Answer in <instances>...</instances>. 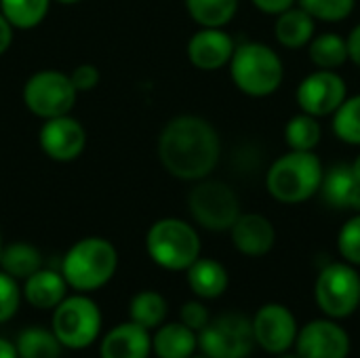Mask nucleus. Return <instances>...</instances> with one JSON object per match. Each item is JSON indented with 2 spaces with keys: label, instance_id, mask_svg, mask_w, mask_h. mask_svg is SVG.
Returning a JSON list of instances; mask_svg holds the SVG:
<instances>
[{
  "label": "nucleus",
  "instance_id": "f257e3e1",
  "mask_svg": "<svg viewBox=\"0 0 360 358\" xmlns=\"http://www.w3.org/2000/svg\"><path fill=\"white\" fill-rule=\"evenodd\" d=\"M221 156L215 127L196 114L171 118L158 137V158L165 171L181 181H198L211 175Z\"/></svg>",
  "mask_w": 360,
  "mask_h": 358
},
{
  "label": "nucleus",
  "instance_id": "f03ea898",
  "mask_svg": "<svg viewBox=\"0 0 360 358\" xmlns=\"http://www.w3.org/2000/svg\"><path fill=\"white\" fill-rule=\"evenodd\" d=\"M323 177L325 167L314 150H289L270 165L266 173V188L270 196L283 205H302L319 194Z\"/></svg>",
  "mask_w": 360,
  "mask_h": 358
},
{
  "label": "nucleus",
  "instance_id": "7ed1b4c3",
  "mask_svg": "<svg viewBox=\"0 0 360 358\" xmlns=\"http://www.w3.org/2000/svg\"><path fill=\"white\" fill-rule=\"evenodd\" d=\"M228 68L234 87L255 99L274 95L285 78L281 55L264 42L236 44Z\"/></svg>",
  "mask_w": 360,
  "mask_h": 358
},
{
  "label": "nucleus",
  "instance_id": "20e7f679",
  "mask_svg": "<svg viewBox=\"0 0 360 358\" xmlns=\"http://www.w3.org/2000/svg\"><path fill=\"white\" fill-rule=\"evenodd\" d=\"M118 270L116 247L101 236L80 238L70 247L61 262V274L68 287L89 293L105 287Z\"/></svg>",
  "mask_w": 360,
  "mask_h": 358
},
{
  "label": "nucleus",
  "instance_id": "39448f33",
  "mask_svg": "<svg viewBox=\"0 0 360 358\" xmlns=\"http://www.w3.org/2000/svg\"><path fill=\"white\" fill-rule=\"evenodd\" d=\"M150 260L171 272H186L200 257V236L192 224L179 217L154 222L146 234Z\"/></svg>",
  "mask_w": 360,
  "mask_h": 358
},
{
  "label": "nucleus",
  "instance_id": "423d86ee",
  "mask_svg": "<svg viewBox=\"0 0 360 358\" xmlns=\"http://www.w3.org/2000/svg\"><path fill=\"white\" fill-rule=\"evenodd\" d=\"M188 209L194 222L211 232H226L238 219L240 200L236 192L219 179H198L188 194Z\"/></svg>",
  "mask_w": 360,
  "mask_h": 358
},
{
  "label": "nucleus",
  "instance_id": "0eeeda50",
  "mask_svg": "<svg viewBox=\"0 0 360 358\" xmlns=\"http://www.w3.org/2000/svg\"><path fill=\"white\" fill-rule=\"evenodd\" d=\"M314 295L327 319H348L360 306V274L348 262H333L321 270Z\"/></svg>",
  "mask_w": 360,
  "mask_h": 358
},
{
  "label": "nucleus",
  "instance_id": "6e6552de",
  "mask_svg": "<svg viewBox=\"0 0 360 358\" xmlns=\"http://www.w3.org/2000/svg\"><path fill=\"white\" fill-rule=\"evenodd\" d=\"M76 97L78 91L74 89L70 74L61 70L34 72L23 84L25 108L42 120L70 114L76 106Z\"/></svg>",
  "mask_w": 360,
  "mask_h": 358
},
{
  "label": "nucleus",
  "instance_id": "1a4fd4ad",
  "mask_svg": "<svg viewBox=\"0 0 360 358\" xmlns=\"http://www.w3.org/2000/svg\"><path fill=\"white\" fill-rule=\"evenodd\" d=\"M101 331V312L99 306L84 295H72L55 308L53 314V333L63 348L82 350L91 346Z\"/></svg>",
  "mask_w": 360,
  "mask_h": 358
},
{
  "label": "nucleus",
  "instance_id": "9d476101",
  "mask_svg": "<svg viewBox=\"0 0 360 358\" xmlns=\"http://www.w3.org/2000/svg\"><path fill=\"white\" fill-rule=\"evenodd\" d=\"M253 346L251 321L238 312H226L198 331V348L207 358H247Z\"/></svg>",
  "mask_w": 360,
  "mask_h": 358
},
{
  "label": "nucleus",
  "instance_id": "9b49d317",
  "mask_svg": "<svg viewBox=\"0 0 360 358\" xmlns=\"http://www.w3.org/2000/svg\"><path fill=\"white\" fill-rule=\"evenodd\" d=\"M348 97V82L335 70H316L308 74L295 91V101L302 112L325 118L333 116V112Z\"/></svg>",
  "mask_w": 360,
  "mask_h": 358
},
{
  "label": "nucleus",
  "instance_id": "f8f14e48",
  "mask_svg": "<svg viewBox=\"0 0 360 358\" xmlns=\"http://www.w3.org/2000/svg\"><path fill=\"white\" fill-rule=\"evenodd\" d=\"M255 344L262 346L270 354L289 352L295 346L297 338V321L293 312L283 304H266L251 319Z\"/></svg>",
  "mask_w": 360,
  "mask_h": 358
},
{
  "label": "nucleus",
  "instance_id": "ddd939ff",
  "mask_svg": "<svg viewBox=\"0 0 360 358\" xmlns=\"http://www.w3.org/2000/svg\"><path fill=\"white\" fill-rule=\"evenodd\" d=\"M38 146L51 160L72 162L86 148V129L70 114L49 118L38 131Z\"/></svg>",
  "mask_w": 360,
  "mask_h": 358
},
{
  "label": "nucleus",
  "instance_id": "4468645a",
  "mask_svg": "<svg viewBox=\"0 0 360 358\" xmlns=\"http://www.w3.org/2000/svg\"><path fill=\"white\" fill-rule=\"evenodd\" d=\"M295 352L300 358H348L350 335L333 319H316L297 331Z\"/></svg>",
  "mask_w": 360,
  "mask_h": 358
},
{
  "label": "nucleus",
  "instance_id": "2eb2a0df",
  "mask_svg": "<svg viewBox=\"0 0 360 358\" xmlns=\"http://www.w3.org/2000/svg\"><path fill=\"white\" fill-rule=\"evenodd\" d=\"M236 44L224 27H200L188 40L186 53L194 68L213 72L230 63Z\"/></svg>",
  "mask_w": 360,
  "mask_h": 358
},
{
  "label": "nucleus",
  "instance_id": "dca6fc26",
  "mask_svg": "<svg viewBox=\"0 0 360 358\" xmlns=\"http://www.w3.org/2000/svg\"><path fill=\"white\" fill-rule=\"evenodd\" d=\"M232 245L247 257H264L276 243L274 224L262 213H240L230 228Z\"/></svg>",
  "mask_w": 360,
  "mask_h": 358
},
{
  "label": "nucleus",
  "instance_id": "f3484780",
  "mask_svg": "<svg viewBox=\"0 0 360 358\" xmlns=\"http://www.w3.org/2000/svg\"><path fill=\"white\" fill-rule=\"evenodd\" d=\"M152 352L150 331L129 321L105 333L101 340V358H148Z\"/></svg>",
  "mask_w": 360,
  "mask_h": 358
},
{
  "label": "nucleus",
  "instance_id": "a211bd4d",
  "mask_svg": "<svg viewBox=\"0 0 360 358\" xmlns=\"http://www.w3.org/2000/svg\"><path fill=\"white\" fill-rule=\"evenodd\" d=\"M319 192L329 207L360 213V181L350 165H333L325 171Z\"/></svg>",
  "mask_w": 360,
  "mask_h": 358
},
{
  "label": "nucleus",
  "instance_id": "6ab92c4d",
  "mask_svg": "<svg viewBox=\"0 0 360 358\" xmlns=\"http://www.w3.org/2000/svg\"><path fill=\"white\" fill-rule=\"evenodd\" d=\"M68 283L61 272L55 270H36L32 276L25 279L23 285V298L30 306L40 310H55L65 300Z\"/></svg>",
  "mask_w": 360,
  "mask_h": 358
},
{
  "label": "nucleus",
  "instance_id": "aec40b11",
  "mask_svg": "<svg viewBox=\"0 0 360 358\" xmlns=\"http://www.w3.org/2000/svg\"><path fill=\"white\" fill-rule=\"evenodd\" d=\"M316 23L314 19L300 6H291L276 15L274 21V38L285 49H302L308 46V42L314 38Z\"/></svg>",
  "mask_w": 360,
  "mask_h": 358
},
{
  "label": "nucleus",
  "instance_id": "412c9836",
  "mask_svg": "<svg viewBox=\"0 0 360 358\" xmlns=\"http://www.w3.org/2000/svg\"><path fill=\"white\" fill-rule=\"evenodd\" d=\"M186 276H188V285L192 293L202 300H215L224 295L230 283V276L224 264H219L217 260H209V257H198L186 270Z\"/></svg>",
  "mask_w": 360,
  "mask_h": 358
},
{
  "label": "nucleus",
  "instance_id": "4be33fe9",
  "mask_svg": "<svg viewBox=\"0 0 360 358\" xmlns=\"http://www.w3.org/2000/svg\"><path fill=\"white\" fill-rule=\"evenodd\" d=\"M198 348V335L184 323L162 325L152 338V350L158 358H190Z\"/></svg>",
  "mask_w": 360,
  "mask_h": 358
},
{
  "label": "nucleus",
  "instance_id": "5701e85b",
  "mask_svg": "<svg viewBox=\"0 0 360 358\" xmlns=\"http://www.w3.org/2000/svg\"><path fill=\"white\" fill-rule=\"evenodd\" d=\"M308 57L319 70H338L348 61L346 38L335 32H323L308 42Z\"/></svg>",
  "mask_w": 360,
  "mask_h": 358
},
{
  "label": "nucleus",
  "instance_id": "b1692460",
  "mask_svg": "<svg viewBox=\"0 0 360 358\" xmlns=\"http://www.w3.org/2000/svg\"><path fill=\"white\" fill-rule=\"evenodd\" d=\"M42 268V255L40 251L30 243H11L2 249L0 255V270L6 272L13 279L25 281L36 270Z\"/></svg>",
  "mask_w": 360,
  "mask_h": 358
},
{
  "label": "nucleus",
  "instance_id": "393cba45",
  "mask_svg": "<svg viewBox=\"0 0 360 358\" xmlns=\"http://www.w3.org/2000/svg\"><path fill=\"white\" fill-rule=\"evenodd\" d=\"M188 15L200 27H226L236 11L238 0H184Z\"/></svg>",
  "mask_w": 360,
  "mask_h": 358
},
{
  "label": "nucleus",
  "instance_id": "a878e982",
  "mask_svg": "<svg viewBox=\"0 0 360 358\" xmlns=\"http://www.w3.org/2000/svg\"><path fill=\"white\" fill-rule=\"evenodd\" d=\"M61 342L57 335L42 327H27L19 333L15 350L19 358H59Z\"/></svg>",
  "mask_w": 360,
  "mask_h": 358
},
{
  "label": "nucleus",
  "instance_id": "bb28decb",
  "mask_svg": "<svg viewBox=\"0 0 360 358\" xmlns=\"http://www.w3.org/2000/svg\"><path fill=\"white\" fill-rule=\"evenodd\" d=\"M51 8V0H0V13L15 30H32L40 25Z\"/></svg>",
  "mask_w": 360,
  "mask_h": 358
},
{
  "label": "nucleus",
  "instance_id": "cd10ccee",
  "mask_svg": "<svg viewBox=\"0 0 360 358\" xmlns=\"http://www.w3.org/2000/svg\"><path fill=\"white\" fill-rule=\"evenodd\" d=\"M321 137H323V127H321L319 118H314L306 112L291 116L285 127V141H287L289 150L312 152L321 143Z\"/></svg>",
  "mask_w": 360,
  "mask_h": 358
},
{
  "label": "nucleus",
  "instance_id": "c85d7f7f",
  "mask_svg": "<svg viewBox=\"0 0 360 358\" xmlns=\"http://www.w3.org/2000/svg\"><path fill=\"white\" fill-rule=\"evenodd\" d=\"M129 317L143 329L160 327L167 317V302L158 291H139L129 304Z\"/></svg>",
  "mask_w": 360,
  "mask_h": 358
},
{
  "label": "nucleus",
  "instance_id": "c756f323",
  "mask_svg": "<svg viewBox=\"0 0 360 358\" xmlns=\"http://www.w3.org/2000/svg\"><path fill=\"white\" fill-rule=\"evenodd\" d=\"M331 129L335 137L348 146H360V93L346 97L333 112Z\"/></svg>",
  "mask_w": 360,
  "mask_h": 358
},
{
  "label": "nucleus",
  "instance_id": "7c9ffc66",
  "mask_svg": "<svg viewBox=\"0 0 360 358\" xmlns=\"http://www.w3.org/2000/svg\"><path fill=\"white\" fill-rule=\"evenodd\" d=\"M297 4L312 19L325 23H340L352 15L356 0H297Z\"/></svg>",
  "mask_w": 360,
  "mask_h": 358
},
{
  "label": "nucleus",
  "instance_id": "2f4dec72",
  "mask_svg": "<svg viewBox=\"0 0 360 358\" xmlns=\"http://www.w3.org/2000/svg\"><path fill=\"white\" fill-rule=\"evenodd\" d=\"M338 251L344 262L360 266V213L352 215L338 234Z\"/></svg>",
  "mask_w": 360,
  "mask_h": 358
},
{
  "label": "nucleus",
  "instance_id": "473e14b6",
  "mask_svg": "<svg viewBox=\"0 0 360 358\" xmlns=\"http://www.w3.org/2000/svg\"><path fill=\"white\" fill-rule=\"evenodd\" d=\"M21 304V289L17 279L0 270V323H6L15 317Z\"/></svg>",
  "mask_w": 360,
  "mask_h": 358
},
{
  "label": "nucleus",
  "instance_id": "72a5a7b5",
  "mask_svg": "<svg viewBox=\"0 0 360 358\" xmlns=\"http://www.w3.org/2000/svg\"><path fill=\"white\" fill-rule=\"evenodd\" d=\"M70 80L74 84V89L78 93H89L93 91L99 80H101V74H99V68L93 65V63H80L76 65L72 72H70Z\"/></svg>",
  "mask_w": 360,
  "mask_h": 358
},
{
  "label": "nucleus",
  "instance_id": "f704fd0d",
  "mask_svg": "<svg viewBox=\"0 0 360 358\" xmlns=\"http://www.w3.org/2000/svg\"><path fill=\"white\" fill-rule=\"evenodd\" d=\"M209 310L200 304V302H186L179 310V323H184L186 327H190L192 331H202L209 323Z\"/></svg>",
  "mask_w": 360,
  "mask_h": 358
},
{
  "label": "nucleus",
  "instance_id": "c9c22d12",
  "mask_svg": "<svg viewBox=\"0 0 360 358\" xmlns=\"http://www.w3.org/2000/svg\"><path fill=\"white\" fill-rule=\"evenodd\" d=\"M251 2L257 11H262L266 15H274V17L297 4V0H251Z\"/></svg>",
  "mask_w": 360,
  "mask_h": 358
},
{
  "label": "nucleus",
  "instance_id": "e433bc0d",
  "mask_svg": "<svg viewBox=\"0 0 360 358\" xmlns=\"http://www.w3.org/2000/svg\"><path fill=\"white\" fill-rule=\"evenodd\" d=\"M346 46H348V61L360 68V23H356L346 36Z\"/></svg>",
  "mask_w": 360,
  "mask_h": 358
},
{
  "label": "nucleus",
  "instance_id": "4c0bfd02",
  "mask_svg": "<svg viewBox=\"0 0 360 358\" xmlns=\"http://www.w3.org/2000/svg\"><path fill=\"white\" fill-rule=\"evenodd\" d=\"M13 36H15V27L11 25V21L0 13V55H4L11 44H13Z\"/></svg>",
  "mask_w": 360,
  "mask_h": 358
},
{
  "label": "nucleus",
  "instance_id": "58836bf2",
  "mask_svg": "<svg viewBox=\"0 0 360 358\" xmlns=\"http://www.w3.org/2000/svg\"><path fill=\"white\" fill-rule=\"evenodd\" d=\"M0 358H19L17 350H15V344L6 342L2 338H0Z\"/></svg>",
  "mask_w": 360,
  "mask_h": 358
},
{
  "label": "nucleus",
  "instance_id": "ea45409f",
  "mask_svg": "<svg viewBox=\"0 0 360 358\" xmlns=\"http://www.w3.org/2000/svg\"><path fill=\"white\" fill-rule=\"evenodd\" d=\"M350 167H352V171H354L356 179H359V181H360V154H359V156H356V158H354V162H352Z\"/></svg>",
  "mask_w": 360,
  "mask_h": 358
},
{
  "label": "nucleus",
  "instance_id": "a19ab883",
  "mask_svg": "<svg viewBox=\"0 0 360 358\" xmlns=\"http://www.w3.org/2000/svg\"><path fill=\"white\" fill-rule=\"evenodd\" d=\"M53 2H59V4H78L82 0H53Z\"/></svg>",
  "mask_w": 360,
  "mask_h": 358
},
{
  "label": "nucleus",
  "instance_id": "79ce46f5",
  "mask_svg": "<svg viewBox=\"0 0 360 358\" xmlns=\"http://www.w3.org/2000/svg\"><path fill=\"white\" fill-rule=\"evenodd\" d=\"M278 358H300V354L295 352V354H291V352H283V354H278Z\"/></svg>",
  "mask_w": 360,
  "mask_h": 358
},
{
  "label": "nucleus",
  "instance_id": "37998d69",
  "mask_svg": "<svg viewBox=\"0 0 360 358\" xmlns=\"http://www.w3.org/2000/svg\"><path fill=\"white\" fill-rule=\"evenodd\" d=\"M2 249H4V243H2V234H0V255H2Z\"/></svg>",
  "mask_w": 360,
  "mask_h": 358
},
{
  "label": "nucleus",
  "instance_id": "c03bdc74",
  "mask_svg": "<svg viewBox=\"0 0 360 358\" xmlns=\"http://www.w3.org/2000/svg\"><path fill=\"white\" fill-rule=\"evenodd\" d=\"M190 358H207V357H190Z\"/></svg>",
  "mask_w": 360,
  "mask_h": 358
},
{
  "label": "nucleus",
  "instance_id": "a18cd8bd",
  "mask_svg": "<svg viewBox=\"0 0 360 358\" xmlns=\"http://www.w3.org/2000/svg\"><path fill=\"white\" fill-rule=\"evenodd\" d=\"M359 308H360V306H359Z\"/></svg>",
  "mask_w": 360,
  "mask_h": 358
}]
</instances>
